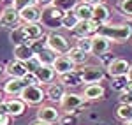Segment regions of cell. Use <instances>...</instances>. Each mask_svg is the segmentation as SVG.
<instances>
[{
	"label": "cell",
	"instance_id": "1",
	"mask_svg": "<svg viewBox=\"0 0 132 125\" xmlns=\"http://www.w3.org/2000/svg\"><path fill=\"white\" fill-rule=\"evenodd\" d=\"M95 34L109 39L111 42H127L132 37V23H116V25L106 23L97 27Z\"/></svg>",
	"mask_w": 132,
	"mask_h": 125
},
{
	"label": "cell",
	"instance_id": "2",
	"mask_svg": "<svg viewBox=\"0 0 132 125\" xmlns=\"http://www.w3.org/2000/svg\"><path fill=\"white\" fill-rule=\"evenodd\" d=\"M20 99L27 106H41L42 101L46 99V94H44L41 85H27L21 92Z\"/></svg>",
	"mask_w": 132,
	"mask_h": 125
},
{
	"label": "cell",
	"instance_id": "3",
	"mask_svg": "<svg viewBox=\"0 0 132 125\" xmlns=\"http://www.w3.org/2000/svg\"><path fill=\"white\" fill-rule=\"evenodd\" d=\"M46 46L50 48L51 51H55L56 55H65V53L71 49L67 37L62 35L60 32H56V30H51L46 35Z\"/></svg>",
	"mask_w": 132,
	"mask_h": 125
},
{
	"label": "cell",
	"instance_id": "4",
	"mask_svg": "<svg viewBox=\"0 0 132 125\" xmlns=\"http://www.w3.org/2000/svg\"><path fill=\"white\" fill-rule=\"evenodd\" d=\"M63 14H65V12H63V11H60L58 7H55V5H51V7H46V9H42L41 25H42V27H46V28H51V30H55V28L62 27Z\"/></svg>",
	"mask_w": 132,
	"mask_h": 125
},
{
	"label": "cell",
	"instance_id": "5",
	"mask_svg": "<svg viewBox=\"0 0 132 125\" xmlns=\"http://www.w3.org/2000/svg\"><path fill=\"white\" fill-rule=\"evenodd\" d=\"M78 72L81 74L83 83H86V85L101 83L102 79H104V76H106L104 67H101V65H88V63L83 65L81 69H78Z\"/></svg>",
	"mask_w": 132,
	"mask_h": 125
},
{
	"label": "cell",
	"instance_id": "6",
	"mask_svg": "<svg viewBox=\"0 0 132 125\" xmlns=\"http://www.w3.org/2000/svg\"><path fill=\"white\" fill-rule=\"evenodd\" d=\"M85 106H86L85 104V97L79 94H74V92H67L63 95V99L60 101V107L67 113H78Z\"/></svg>",
	"mask_w": 132,
	"mask_h": 125
},
{
	"label": "cell",
	"instance_id": "7",
	"mask_svg": "<svg viewBox=\"0 0 132 125\" xmlns=\"http://www.w3.org/2000/svg\"><path fill=\"white\" fill-rule=\"evenodd\" d=\"M106 69H108V74L111 78H127L130 63L127 62L125 58H113Z\"/></svg>",
	"mask_w": 132,
	"mask_h": 125
},
{
	"label": "cell",
	"instance_id": "8",
	"mask_svg": "<svg viewBox=\"0 0 132 125\" xmlns=\"http://www.w3.org/2000/svg\"><path fill=\"white\" fill-rule=\"evenodd\" d=\"M20 12L14 9L12 5L9 7H5L4 11H0V25L2 27H5V28H16L18 25H20Z\"/></svg>",
	"mask_w": 132,
	"mask_h": 125
},
{
	"label": "cell",
	"instance_id": "9",
	"mask_svg": "<svg viewBox=\"0 0 132 125\" xmlns=\"http://www.w3.org/2000/svg\"><path fill=\"white\" fill-rule=\"evenodd\" d=\"M111 49V41L102 37L99 34H93L92 35V55L95 56H102V55H108V51Z\"/></svg>",
	"mask_w": 132,
	"mask_h": 125
},
{
	"label": "cell",
	"instance_id": "10",
	"mask_svg": "<svg viewBox=\"0 0 132 125\" xmlns=\"http://www.w3.org/2000/svg\"><path fill=\"white\" fill-rule=\"evenodd\" d=\"M44 94H46V99L51 101V102H58L60 104V101L63 99V95L67 94V86L60 81H56V83H50L48 85V88L44 90Z\"/></svg>",
	"mask_w": 132,
	"mask_h": 125
},
{
	"label": "cell",
	"instance_id": "11",
	"mask_svg": "<svg viewBox=\"0 0 132 125\" xmlns=\"http://www.w3.org/2000/svg\"><path fill=\"white\" fill-rule=\"evenodd\" d=\"M37 120H41L44 123H55L60 120V111L53 106H39L37 109Z\"/></svg>",
	"mask_w": 132,
	"mask_h": 125
},
{
	"label": "cell",
	"instance_id": "12",
	"mask_svg": "<svg viewBox=\"0 0 132 125\" xmlns=\"http://www.w3.org/2000/svg\"><path fill=\"white\" fill-rule=\"evenodd\" d=\"M95 32H97L95 23H92V21H78L76 27L71 30V34L76 39H79V37H92Z\"/></svg>",
	"mask_w": 132,
	"mask_h": 125
},
{
	"label": "cell",
	"instance_id": "13",
	"mask_svg": "<svg viewBox=\"0 0 132 125\" xmlns=\"http://www.w3.org/2000/svg\"><path fill=\"white\" fill-rule=\"evenodd\" d=\"M51 67L55 69L56 76H63V74H67V72L76 71V65L71 62V58H69L67 55H58V56H56V60L53 62Z\"/></svg>",
	"mask_w": 132,
	"mask_h": 125
},
{
	"label": "cell",
	"instance_id": "14",
	"mask_svg": "<svg viewBox=\"0 0 132 125\" xmlns=\"http://www.w3.org/2000/svg\"><path fill=\"white\" fill-rule=\"evenodd\" d=\"M25 86H27V83L21 78H9L4 83V94L11 95V97H20Z\"/></svg>",
	"mask_w": 132,
	"mask_h": 125
},
{
	"label": "cell",
	"instance_id": "15",
	"mask_svg": "<svg viewBox=\"0 0 132 125\" xmlns=\"http://www.w3.org/2000/svg\"><path fill=\"white\" fill-rule=\"evenodd\" d=\"M14 60H20V62H28L30 58L35 56V51H34V48H32V42H27V44H18V46H14Z\"/></svg>",
	"mask_w": 132,
	"mask_h": 125
},
{
	"label": "cell",
	"instance_id": "16",
	"mask_svg": "<svg viewBox=\"0 0 132 125\" xmlns=\"http://www.w3.org/2000/svg\"><path fill=\"white\" fill-rule=\"evenodd\" d=\"M41 18H42V9L39 5H32V7L20 11V20L23 23H41Z\"/></svg>",
	"mask_w": 132,
	"mask_h": 125
},
{
	"label": "cell",
	"instance_id": "17",
	"mask_svg": "<svg viewBox=\"0 0 132 125\" xmlns=\"http://www.w3.org/2000/svg\"><path fill=\"white\" fill-rule=\"evenodd\" d=\"M109 16H111V12H109V7H108L106 4L93 5V16H92V23H95L97 27L106 25V23L109 21Z\"/></svg>",
	"mask_w": 132,
	"mask_h": 125
},
{
	"label": "cell",
	"instance_id": "18",
	"mask_svg": "<svg viewBox=\"0 0 132 125\" xmlns=\"http://www.w3.org/2000/svg\"><path fill=\"white\" fill-rule=\"evenodd\" d=\"M5 106H7V115L12 116V118H18V116L25 115V109H27V104L21 101L20 97L7 99L5 101Z\"/></svg>",
	"mask_w": 132,
	"mask_h": 125
},
{
	"label": "cell",
	"instance_id": "19",
	"mask_svg": "<svg viewBox=\"0 0 132 125\" xmlns=\"http://www.w3.org/2000/svg\"><path fill=\"white\" fill-rule=\"evenodd\" d=\"M104 94H106V90L101 83H92L85 86L81 95L85 97V101H99V99L104 97Z\"/></svg>",
	"mask_w": 132,
	"mask_h": 125
},
{
	"label": "cell",
	"instance_id": "20",
	"mask_svg": "<svg viewBox=\"0 0 132 125\" xmlns=\"http://www.w3.org/2000/svg\"><path fill=\"white\" fill-rule=\"evenodd\" d=\"M34 74H35V78H37L39 85H50V83H53V79H55V76H56L55 69H53L51 65H41Z\"/></svg>",
	"mask_w": 132,
	"mask_h": 125
},
{
	"label": "cell",
	"instance_id": "21",
	"mask_svg": "<svg viewBox=\"0 0 132 125\" xmlns=\"http://www.w3.org/2000/svg\"><path fill=\"white\" fill-rule=\"evenodd\" d=\"M5 72L9 78H21L23 79V76L28 72L27 71V67H25V63L20 62V60H11L7 63V67H5Z\"/></svg>",
	"mask_w": 132,
	"mask_h": 125
},
{
	"label": "cell",
	"instance_id": "22",
	"mask_svg": "<svg viewBox=\"0 0 132 125\" xmlns=\"http://www.w3.org/2000/svg\"><path fill=\"white\" fill-rule=\"evenodd\" d=\"M21 28L25 30L28 41L34 42V41H39V39L42 37V28H44V27H42L41 23H23Z\"/></svg>",
	"mask_w": 132,
	"mask_h": 125
},
{
	"label": "cell",
	"instance_id": "23",
	"mask_svg": "<svg viewBox=\"0 0 132 125\" xmlns=\"http://www.w3.org/2000/svg\"><path fill=\"white\" fill-rule=\"evenodd\" d=\"M69 58H71V62L74 63V65H86V62H88V56H90V53H85L83 49H79V48H76V46H72L69 51L65 53Z\"/></svg>",
	"mask_w": 132,
	"mask_h": 125
},
{
	"label": "cell",
	"instance_id": "24",
	"mask_svg": "<svg viewBox=\"0 0 132 125\" xmlns=\"http://www.w3.org/2000/svg\"><path fill=\"white\" fill-rule=\"evenodd\" d=\"M74 14L79 21H92V16H93V5L90 4H85V2H79L74 9Z\"/></svg>",
	"mask_w": 132,
	"mask_h": 125
},
{
	"label": "cell",
	"instance_id": "25",
	"mask_svg": "<svg viewBox=\"0 0 132 125\" xmlns=\"http://www.w3.org/2000/svg\"><path fill=\"white\" fill-rule=\"evenodd\" d=\"M58 78H60V83H63L65 86H71V88H76V86H79L83 83L81 74L78 72V71L67 72V74H63V76H58Z\"/></svg>",
	"mask_w": 132,
	"mask_h": 125
},
{
	"label": "cell",
	"instance_id": "26",
	"mask_svg": "<svg viewBox=\"0 0 132 125\" xmlns=\"http://www.w3.org/2000/svg\"><path fill=\"white\" fill-rule=\"evenodd\" d=\"M35 56L39 58V62H41L42 65H53V62L56 60L58 55H56L55 51H51L48 46H44V48H41L39 51L35 53Z\"/></svg>",
	"mask_w": 132,
	"mask_h": 125
},
{
	"label": "cell",
	"instance_id": "27",
	"mask_svg": "<svg viewBox=\"0 0 132 125\" xmlns=\"http://www.w3.org/2000/svg\"><path fill=\"white\" fill-rule=\"evenodd\" d=\"M9 39L11 42L14 44V46H18V44H27V42H30L28 41V37H27V34H25V30L21 28V25H18L16 28H12L9 34Z\"/></svg>",
	"mask_w": 132,
	"mask_h": 125
},
{
	"label": "cell",
	"instance_id": "28",
	"mask_svg": "<svg viewBox=\"0 0 132 125\" xmlns=\"http://www.w3.org/2000/svg\"><path fill=\"white\" fill-rule=\"evenodd\" d=\"M116 116L122 120L123 123H125V122H132V106L120 104V106H118V109H116Z\"/></svg>",
	"mask_w": 132,
	"mask_h": 125
},
{
	"label": "cell",
	"instance_id": "29",
	"mask_svg": "<svg viewBox=\"0 0 132 125\" xmlns=\"http://www.w3.org/2000/svg\"><path fill=\"white\" fill-rule=\"evenodd\" d=\"M78 4H79V0H55V2H53V5L58 7L60 11H63V12L74 11Z\"/></svg>",
	"mask_w": 132,
	"mask_h": 125
},
{
	"label": "cell",
	"instance_id": "30",
	"mask_svg": "<svg viewBox=\"0 0 132 125\" xmlns=\"http://www.w3.org/2000/svg\"><path fill=\"white\" fill-rule=\"evenodd\" d=\"M78 18H76V14H74V11H69V12H65L63 14V20H62V27L63 28H67V30H72L74 27H76V23H78Z\"/></svg>",
	"mask_w": 132,
	"mask_h": 125
},
{
	"label": "cell",
	"instance_id": "31",
	"mask_svg": "<svg viewBox=\"0 0 132 125\" xmlns=\"http://www.w3.org/2000/svg\"><path fill=\"white\" fill-rule=\"evenodd\" d=\"M120 104L132 106V83H127V86L120 92Z\"/></svg>",
	"mask_w": 132,
	"mask_h": 125
},
{
	"label": "cell",
	"instance_id": "32",
	"mask_svg": "<svg viewBox=\"0 0 132 125\" xmlns=\"http://www.w3.org/2000/svg\"><path fill=\"white\" fill-rule=\"evenodd\" d=\"M76 48L83 49L85 53H92V37H79V39H76Z\"/></svg>",
	"mask_w": 132,
	"mask_h": 125
},
{
	"label": "cell",
	"instance_id": "33",
	"mask_svg": "<svg viewBox=\"0 0 132 125\" xmlns=\"http://www.w3.org/2000/svg\"><path fill=\"white\" fill-rule=\"evenodd\" d=\"M32 5H37V0H12V7L18 12L27 7H32Z\"/></svg>",
	"mask_w": 132,
	"mask_h": 125
},
{
	"label": "cell",
	"instance_id": "34",
	"mask_svg": "<svg viewBox=\"0 0 132 125\" xmlns=\"http://www.w3.org/2000/svg\"><path fill=\"white\" fill-rule=\"evenodd\" d=\"M60 125H79V120L74 113H65L63 116H60Z\"/></svg>",
	"mask_w": 132,
	"mask_h": 125
},
{
	"label": "cell",
	"instance_id": "35",
	"mask_svg": "<svg viewBox=\"0 0 132 125\" xmlns=\"http://www.w3.org/2000/svg\"><path fill=\"white\" fill-rule=\"evenodd\" d=\"M118 9L122 14L132 18V0H118Z\"/></svg>",
	"mask_w": 132,
	"mask_h": 125
},
{
	"label": "cell",
	"instance_id": "36",
	"mask_svg": "<svg viewBox=\"0 0 132 125\" xmlns=\"http://www.w3.org/2000/svg\"><path fill=\"white\" fill-rule=\"evenodd\" d=\"M41 65H42V63L39 62V58H37V56H34V58H30L28 62H25V67H27V71H28V72H35Z\"/></svg>",
	"mask_w": 132,
	"mask_h": 125
},
{
	"label": "cell",
	"instance_id": "37",
	"mask_svg": "<svg viewBox=\"0 0 132 125\" xmlns=\"http://www.w3.org/2000/svg\"><path fill=\"white\" fill-rule=\"evenodd\" d=\"M23 81H25L27 85H39V81H37V78H35L34 72H27L25 76H23Z\"/></svg>",
	"mask_w": 132,
	"mask_h": 125
},
{
	"label": "cell",
	"instance_id": "38",
	"mask_svg": "<svg viewBox=\"0 0 132 125\" xmlns=\"http://www.w3.org/2000/svg\"><path fill=\"white\" fill-rule=\"evenodd\" d=\"M11 120H12V116L5 115V113H0V125H11Z\"/></svg>",
	"mask_w": 132,
	"mask_h": 125
},
{
	"label": "cell",
	"instance_id": "39",
	"mask_svg": "<svg viewBox=\"0 0 132 125\" xmlns=\"http://www.w3.org/2000/svg\"><path fill=\"white\" fill-rule=\"evenodd\" d=\"M53 2H55V0H37V5H39L41 9H46V7H51V5H53Z\"/></svg>",
	"mask_w": 132,
	"mask_h": 125
},
{
	"label": "cell",
	"instance_id": "40",
	"mask_svg": "<svg viewBox=\"0 0 132 125\" xmlns=\"http://www.w3.org/2000/svg\"><path fill=\"white\" fill-rule=\"evenodd\" d=\"M85 4H90V5H99V4H104V0H81Z\"/></svg>",
	"mask_w": 132,
	"mask_h": 125
},
{
	"label": "cell",
	"instance_id": "41",
	"mask_svg": "<svg viewBox=\"0 0 132 125\" xmlns=\"http://www.w3.org/2000/svg\"><path fill=\"white\" fill-rule=\"evenodd\" d=\"M127 81L132 83V65H130V69H129V74H127Z\"/></svg>",
	"mask_w": 132,
	"mask_h": 125
},
{
	"label": "cell",
	"instance_id": "42",
	"mask_svg": "<svg viewBox=\"0 0 132 125\" xmlns=\"http://www.w3.org/2000/svg\"><path fill=\"white\" fill-rule=\"evenodd\" d=\"M30 125H50V123H44V122H41V120H34Z\"/></svg>",
	"mask_w": 132,
	"mask_h": 125
},
{
	"label": "cell",
	"instance_id": "43",
	"mask_svg": "<svg viewBox=\"0 0 132 125\" xmlns=\"http://www.w3.org/2000/svg\"><path fill=\"white\" fill-rule=\"evenodd\" d=\"M4 101V90H0V102Z\"/></svg>",
	"mask_w": 132,
	"mask_h": 125
},
{
	"label": "cell",
	"instance_id": "44",
	"mask_svg": "<svg viewBox=\"0 0 132 125\" xmlns=\"http://www.w3.org/2000/svg\"><path fill=\"white\" fill-rule=\"evenodd\" d=\"M4 71H5V69H4V67H2V65H0V76H2V74H4Z\"/></svg>",
	"mask_w": 132,
	"mask_h": 125
},
{
	"label": "cell",
	"instance_id": "45",
	"mask_svg": "<svg viewBox=\"0 0 132 125\" xmlns=\"http://www.w3.org/2000/svg\"><path fill=\"white\" fill-rule=\"evenodd\" d=\"M123 125H132V122H125V123H123Z\"/></svg>",
	"mask_w": 132,
	"mask_h": 125
}]
</instances>
